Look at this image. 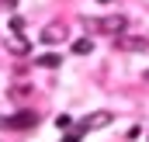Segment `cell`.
<instances>
[{"mask_svg": "<svg viewBox=\"0 0 149 142\" xmlns=\"http://www.w3.org/2000/svg\"><path fill=\"white\" fill-rule=\"evenodd\" d=\"M35 121H38V114L24 107V111H17V114H7V118L0 121V128H10V132H21V128H31Z\"/></svg>", "mask_w": 149, "mask_h": 142, "instance_id": "6da1fadb", "label": "cell"}, {"mask_svg": "<svg viewBox=\"0 0 149 142\" xmlns=\"http://www.w3.org/2000/svg\"><path fill=\"white\" fill-rule=\"evenodd\" d=\"M35 66H42V70H56V66H63V59H59V56H38Z\"/></svg>", "mask_w": 149, "mask_h": 142, "instance_id": "8992f818", "label": "cell"}, {"mask_svg": "<svg viewBox=\"0 0 149 142\" xmlns=\"http://www.w3.org/2000/svg\"><path fill=\"white\" fill-rule=\"evenodd\" d=\"M97 3H114V0H97Z\"/></svg>", "mask_w": 149, "mask_h": 142, "instance_id": "8fae6325", "label": "cell"}, {"mask_svg": "<svg viewBox=\"0 0 149 142\" xmlns=\"http://www.w3.org/2000/svg\"><path fill=\"white\" fill-rule=\"evenodd\" d=\"M111 121H114L111 111H94V114H87V118L80 121V128H76V132H80V135H83V132H97V128H108Z\"/></svg>", "mask_w": 149, "mask_h": 142, "instance_id": "3957f363", "label": "cell"}, {"mask_svg": "<svg viewBox=\"0 0 149 142\" xmlns=\"http://www.w3.org/2000/svg\"><path fill=\"white\" fill-rule=\"evenodd\" d=\"M56 128H59V132H70V128H73L70 114H59V118H56Z\"/></svg>", "mask_w": 149, "mask_h": 142, "instance_id": "9c48e42d", "label": "cell"}, {"mask_svg": "<svg viewBox=\"0 0 149 142\" xmlns=\"http://www.w3.org/2000/svg\"><path fill=\"white\" fill-rule=\"evenodd\" d=\"M28 49H31V45H28L24 38H14V42H10V52H17V56H24Z\"/></svg>", "mask_w": 149, "mask_h": 142, "instance_id": "ba28073f", "label": "cell"}, {"mask_svg": "<svg viewBox=\"0 0 149 142\" xmlns=\"http://www.w3.org/2000/svg\"><path fill=\"white\" fill-rule=\"evenodd\" d=\"M73 52H76V56H87V52H94V42H90V38H76V42H73Z\"/></svg>", "mask_w": 149, "mask_h": 142, "instance_id": "52a82bcc", "label": "cell"}, {"mask_svg": "<svg viewBox=\"0 0 149 142\" xmlns=\"http://www.w3.org/2000/svg\"><path fill=\"white\" fill-rule=\"evenodd\" d=\"M146 80H149V70H146Z\"/></svg>", "mask_w": 149, "mask_h": 142, "instance_id": "7c38bea8", "label": "cell"}, {"mask_svg": "<svg viewBox=\"0 0 149 142\" xmlns=\"http://www.w3.org/2000/svg\"><path fill=\"white\" fill-rule=\"evenodd\" d=\"M114 45H118V49H125V52H146V49H149V42H146L142 35H121Z\"/></svg>", "mask_w": 149, "mask_h": 142, "instance_id": "5b68a950", "label": "cell"}, {"mask_svg": "<svg viewBox=\"0 0 149 142\" xmlns=\"http://www.w3.org/2000/svg\"><path fill=\"white\" fill-rule=\"evenodd\" d=\"M42 42H45V45H59V42H66V38H70V28H66V21H49V24H45V28H42Z\"/></svg>", "mask_w": 149, "mask_h": 142, "instance_id": "7a4b0ae2", "label": "cell"}, {"mask_svg": "<svg viewBox=\"0 0 149 142\" xmlns=\"http://www.w3.org/2000/svg\"><path fill=\"white\" fill-rule=\"evenodd\" d=\"M80 139H83L80 132H66V135H63V142H80Z\"/></svg>", "mask_w": 149, "mask_h": 142, "instance_id": "30bf717a", "label": "cell"}, {"mask_svg": "<svg viewBox=\"0 0 149 142\" xmlns=\"http://www.w3.org/2000/svg\"><path fill=\"white\" fill-rule=\"evenodd\" d=\"M97 28L108 31V35H118V38H121V31L128 28V17H125V14H108V17L97 21Z\"/></svg>", "mask_w": 149, "mask_h": 142, "instance_id": "277c9868", "label": "cell"}]
</instances>
